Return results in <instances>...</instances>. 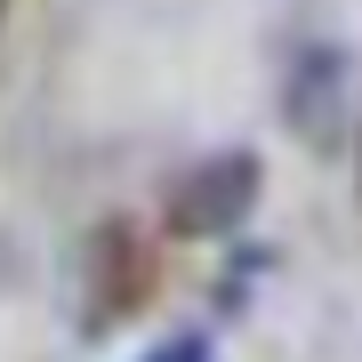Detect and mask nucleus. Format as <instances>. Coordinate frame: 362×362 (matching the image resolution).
Returning <instances> with one entry per match:
<instances>
[{
    "instance_id": "1",
    "label": "nucleus",
    "mask_w": 362,
    "mask_h": 362,
    "mask_svg": "<svg viewBox=\"0 0 362 362\" xmlns=\"http://www.w3.org/2000/svg\"><path fill=\"white\" fill-rule=\"evenodd\" d=\"M153 298V250L129 218H97L73 250V306H81V330L105 338L121 330L129 314Z\"/></svg>"
},
{
    "instance_id": "3",
    "label": "nucleus",
    "mask_w": 362,
    "mask_h": 362,
    "mask_svg": "<svg viewBox=\"0 0 362 362\" xmlns=\"http://www.w3.org/2000/svg\"><path fill=\"white\" fill-rule=\"evenodd\" d=\"M282 121L306 153H330V137L346 129V49L338 40H306L282 65Z\"/></svg>"
},
{
    "instance_id": "4",
    "label": "nucleus",
    "mask_w": 362,
    "mask_h": 362,
    "mask_svg": "<svg viewBox=\"0 0 362 362\" xmlns=\"http://www.w3.org/2000/svg\"><path fill=\"white\" fill-rule=\"evenodd\" d=\"M145 362H209V338H202V330H177V338H161Z\"/></svg>"
},
{
    "instance_id": "2",
    "label": "nucleus",
    "mask_w": 362,
    "mask_h": 362,
    "mask_svg": "<svg viewBox=\"0 0 362 362\" xmlns=\"http://www.w3.org/2000/svg\"><path fill=\"white\" fill-rule=\"evenodd\" d=\"M258 194H266V161L250 145H218V153L185 161L161 185V218H169L177 242H218V233H233L258 209Z\"/></svg>"
}]
</instances>
